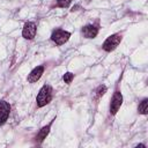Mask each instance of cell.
Returning a JSON list of instances; mask_svg holds the SVG:
<instances>
[{
	"instance_id": "9c48e42d",
	"label": "cell",
	"mask_w": 148,
	"mask_h": 148,
	"mask_svg": "<svg viewBox=\"0 0 148 148\" xmlns=\"http://www.w3.org/2000/svg\"><path fill=\"white\" fill-rule=\"evenodd\" d=\"M54 120V119H53ZM53 120L50 123V124H47L46 126H44V127H42V130L39 131V133L37 134V136H36V141L37 142H43V140L47 136V134L50 133V128H51V125H52V123H53Z\"/></svg>"
},
{
	"instance_id": "8fae6325",
	"label": "cell",
	"mask_w": 148,
	"mask_h": 148,
	"mask_svg": "<svg viewBox=\"0 0 148 148\" xmlns=\"http://www.w3.org/2000/svg\"><path fill=\"white\" fill-rule=\"evenodd\" d=\"M62 79H64L65 83L69 84V83L73 81V79H74V74H73V73H71V72H67V73H65V74H64Z\"/></svg>"
},
{
	"instance_id": "6da1fadb",
	"label": "cell",
	"mask_w": 148,
	"mask_h": 148,
	"mask_svg": "<svg viewBox=\"0 0 148 148\" xmlns=\"http://www.w3.org/2000/svg\"><path fill=\"white\" fill-rule=\"evenodd\" d=\"M52 99V88L47 84H44L40 89L39 92L37 95L36 102H37V106L38 108H43L46 104H49Z\"/></svg>"
},
{
	"instance_id": "7a4b0ae2",
	"label": "cell",
	"mask_w": 148,
	"mask_h": 148,
	"mask_svg": "<svg viewBox=\"0 0 148 148\" xmlns=\"http://www.w3.org/2000/svg\"><path fill=\"white\" fill-rule=\"evenodd\" d=\"M120 42H121V36L118 35V34H113V35L109 36V37L104 40L102 47H103L104 51L111 52V51H113L114 49H117V46L120 44Z\"/></svg>"
},
{
	"instance_id": "ba28073f",
	"label": "cell",
	"mask_w": 148,
	"mask_h": 148,
	"mask_svg": "<svg viewBox=\"0 0 148 148\" xmlns=\"http://www.w3.org/2000/svg\"><path fill=\"white\" fill-rule=\"evenodd\" d=\"M82 34L86 38H94L98 34V28L92 24H87L82 28Z\"/></svg>"
},
{
	"instance_id": "30bf717a",
	"label": "cell",
	"mask_w": 148,
	"mask_h": 148,
	"mask_svg": "<svg viewBox=\"0 0 148 148\" xmlns=\"http://www.w3.org/2000/svg\"><path fill=\"white\" fill-rule=\"evenodd\" d=\"M138 111H139V113H141V114H147V113H148V99H147V98L142 99V102L139 104Z\"/></svg>"
},
{
	"instance_id": "7c38bea8",
	"label": "cell",
	"mask_w": 148,
	"mask_h": 148,
	"mask_svg": "<svg viewBox=\"0 0 148 148\" xmlns=\"http://www.w3.org/2000/svg\"><path fill=\"white\" fill-rule=\"evenodd\" d=\"M71 2H72V0H57L58 6L61 8H67L71 5Z\"/></svg>"
},
{
	"instance_id": "52a82bcc",
	"label": "cell",
	"mask_w": 148,
	"mask_h": 148,
	"mask_svg": "<svg viewBox=\"0 0 148 148\" xmlns=\"http://www.w3.org/2000/svg\"><path fill=\"white\" fill-rule=\"evenodd\" d=\"M43 73H44V67H43V66H37V67H35V68L30 72V74L28 75V81H29L30 83L37 82V81L42 77Z\"/></svg>"
},
{
	"instance_id": "4fadbf2b",
	"label": "cell",
	"mask_w": 148,
	"mask_h": 148,
	"mask_svg": "<svg viewBox=\"0 0 148 148\" xmlns=\"http://www.w3.org/2000/svg\"><path fill=\"white\" fill-rule=\"evenodd\" d=\"M105 91H106V87L105 86H99L98 89H97V97L103 96L105 94Z\"/></svg>"
},
{
	"instance_id": "5b68a950",
	"label": "cell",
	"mask_w": 148,
	"mask_h": 148,
	"mask_svg": "<svg viewBox=\"0 0 148 148\" xmlns=\"http://www.w3.org/2000/svg\"><path fill=\"white\" fill-rule=\"evenodd\" d=\"M36 31H37V28H36V24L34 22H27L23 27V30H22V36L25 38V39H32L35 36H36Z\"/></svg>"
},
{
	"instance_id": "8992f818",
	"label": "cell",
	"mask_w": 148,
	"mask_h": 148,
	"mask_svg": "<svg viewBox=\"0 0 148 148\" xmlns=\"http://www.w3.org/2000/svg\"><path fill=\"white\" fill-rule=\"evenodd\" d=\"M9 112H10V105L5 101H0V125L6 123Z\"/></svg>"
},
{
	"instance_id": "3957f363",
	"label": "cell",
	"mask_w": 148,
	"mask_h": 148,
	"mask_svg": "<svg viewBox=\"0 0 148 148\" xmlns=\"http://www.w3.org/2000/svg\"><path fill=\"white\" fill-rule=\"evenodd\" d=\"M69 37H71V32L65 31V30H62V29H57V30H54V31L52 32V35H51V39H52L56 44H58V45L65 44V43L69 39Z\"/></svg>"
},
{
	"instance_id": "277c9868",
	"label": "cell",
	"mask_w": 148,
	"mask_h": 148,
	"mask_svg": "<svg viewBox=\"0 0 148 148\" xmlns=\"http://www.w3.org/2000/svg\"><path fill=\"white\" fill-rule=\"evenodd\" d=\"M123 103V96L120 91H114L112 98H111V104H110V112L112 114H116Z\"/></svg>"
}]
</instances>
